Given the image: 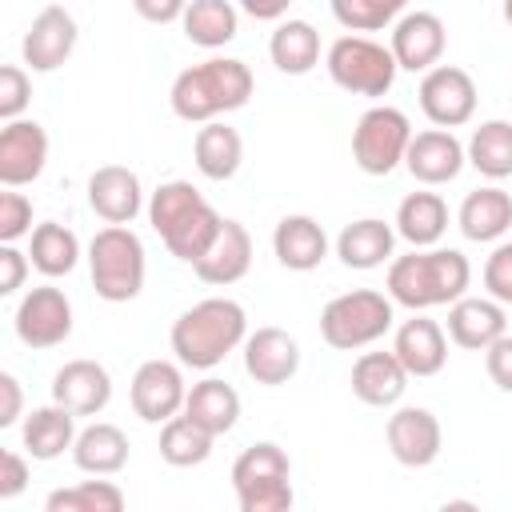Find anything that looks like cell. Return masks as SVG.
Listing matches in <instances>:
<instances>
[{
    "label": "cell",
    "mask_w": 512,
    "mask_h": 512,
    "mask_svg": "<svg viewBox=\"0 0 512 512\" xmlns=\"http://www.w3.org/2000/svg\"><path fill=\"white\" fill-rule=\"evenodd\" d=\"M384 436H388V452L404 468H428V464H436L440 444H444V432H440L436 412L432 408H420V404L396 408L388 416V424H384Z\"/></svg>",
    "instance_id": "obj_13"
},
{
    "label": "cell",
    "mask_w": 512,
    "mask_h": 512,
    "mask_svg": "<svg viewBox=\"0 0 512 512\" xmlns=\"http://www.w3.org/2000/svg\"><path fill=\"white\" fill-rule=\"evenodd\" d=\"M48 164V132L36 120H8L0 128V184L24 188Z\"/></svg>",
    "instance_id": "obj_16"
},
{
    "label": "cell",
    "mask_w": 512,
    "mask_h": 512,
    "mask_svg": "<svg viewBox=\"0 0 512 512\" xmlns=\"http://www.w3.org/2000/svg\"><path fill=\"white\" fill-rule=\"evenodd\" d=\"M20 408H24L20 380L12 372H0V428H12L20 420Z\"/></svg>",
    "instance_id": "obj_46"
},
{
    "label": "cell",
    "mask_w": 512,
    "mask_h": 512,
    "mask_svg": "<svg viewBox=\"0 0 512 512\" xmlns=\"http://www.w3.org/2000/svg\"><path fill=\"white\" fill-rule=\"evenodd\" d=\"M52 400L76 416H96L112 400V376L96 360H68L52 376Z\"/></svg>",
    "instance_id": "obj_20"
},
{
    "label": "cell",
    "mask_w": 512,
    "mask_h": 512,
    "mask_svg": "<svg viewBox=\"0 0 512 512\" xmlns=\"http://www.w3.org/2000/svg\"><path fill=\"white\" fill-rule=\"evenodd\" d=\"M256 80H252V68L236 56H212L204 64H192L184 68L176 80H172V112L188 124H208L224 112H236L248 104Z\"/></svg>",
    "instance_id": "obj_3"
},
{
    "label": "cell",
    "mask_w": 512,
    "mask_h": 512,
    "mask_svg": "<svg viewBox=\"0 0 512 512\" xmlns=\"http://www.w3.org/2000/svg\"><path fill=\"white\" fill-rule=\"evenodd\" d=\"M232 488L240 512H288L292 508V460L280 444L260 440L232 464Z\"/></svg>",
    "instance_id": "obj_7"
},
{
    "label": "cell",
    "mask_w": 512,
    "mask_h": 512,
    "mask_svg": "<svg viewBox=\"0 0 512 512\" xmlns=\"http://www.w3.org/2000/svg\"><path fill=\"white\" fill-rule=\"evenodd\" d=\"M248 336V316L236 300L228 296H208L192 308H184L172 324V352L184 368L196 372H212L216 364H224L228 352H236Z\"/></svg>",
    "instance_id": "obj_2"
},
{
    "label": "cell",
    "mask_w": 512,
    "mask_h": 512,
    "mask_svg": "<svg viewBox=\"0 0 512 512\" xmlns=\"http://www.w3.org/2000/svg\"><path fill=\"white\" fill-rule=\"evenodd\" d=\"M248 268H252V236L240 220H224L216 240L208 244V252L192 264V272L204 284H216V288H228V284L244 280Z\"/></svg>",
    "instance_id": "obj_21"
},
{
    "label": "cell",
    "mask_w": 512,
    "mask_h": 512,
    "mask_svg": "<svg viewBox=\"0 0 512 512\" xmlns=\"http://www.w3.org/2000/svg\"><path fill=\"white\" fill-rule=\"evenodd\" d=\"M148 224L160 232L164 248L184 260V264H196L208 244L216 240L224 216L188 184V180H168L152 192L148 200Z\"/></svg>",
    "instance_id": "obj_4"
},
{
    "label": "cell",
    "mask_w": 512,
    "mask_h": 512,
    "mask_svg": "<svg viewBox=\"0 0 512 512\" xmlns=\"http://www.w3.org/2000/svg\"><path fill=\"white\" fill-rule=\"evenodd\" d=\"M456 224H460V232L468 240L492 244L512 228V196L504 188H496V184L476 188V192L464 196V204L456 212Z\"/></svg>",
    "instance_id": "obj_28"
},
{
    "label": "cell",
    "mask_w": 512,
    "mask_h": 512,
    "mask_svg": "<svg viewBox=\"0 0 512 512\" xmlns=\"http://www.w3.org/2000/svg\"><path fill=\"white\" fill-rule=\"evenodd\" d=\"M192 160L200 168V176L224 184L240 172V160H244V140L236 128H228L224 120H208L196 140H192Z\"/></svg>",
    "instance_id": "obj_30"
},
{
    "label": "cell",
    "mask_w": 512,
    "mask_h": 512,
    "mask_svg": "<svg viewBox=\"0 0 512 512\" xmlns=\"http://www.w3.org/2000/svg\"><path fill=\"white\" fill-rule=\"evenodd\" d=\"M508 332V316L500 300H484V296H460L448 304V340L468 348V352H484L492 340H500Z\"/></svg>",
    "instance_id": "obj_22"
},
{
    "label": "cell",
    "mask_w": 512,
    "mask_h": 512,
    "mask_svg": "<svg viewBox=\"0 0 512 512\" xmlns=\"http://www.w3.org/2000/svg\"><path fill=\"white\" fill-rule=\"evenodd\" d=\"M392 320H396L392 296H384L376 288H352V292H340L324 304L320 336L336 352H356V348L376 344L392 328Z\"/></svg>",
    "instance_id": "obj_6"
},
{
    "label": "cell",
    "mask_w": 512,
    "mask_h": 512,
    "mask_svg": "<svg viewBox=\"0 0 512 512\" xmlns=\"http://www.w3.org/2000/svg\"><path fill=\"white\" fill-rule=\"evenodd\" d=\"M212 432L196 424L188 412H176L172 420L160 424V460L172 468H196L212 456Z\"/></svg>",
    "instance_id": "obj_34"
},
{
    "label": "cell",
    "mask_w": 512,
    "mask_h": 512,
    "mask_svg": "<svg viewBox=\"0 0 512 512\" xmlns=\"http://www.w3.org/2000/svg\"><path fill=\"white\" fill-rule=\"evenodd\" d=\"M180 28L200 48H224L228 40H236L240 16L228 0H188V8L180 16Z\"/></svg>",
    "instance_id": "obj_36"
},
{
    "label": "cell",
    "mask_w": 512,
    "mask_h": 512,
    "mask_svg": "<svg viewBox=\"0 0 512 512\" xmlns=\"http://www.w3.org/2000/svg\"><path fill=\"white\" fill-rule=\"evenodd\" d=\"M484 288L492 300L512 304V244H496L484 260Z\"/></svg>",
    "instance_id": "obj_42"
},
{
    "label": "cell",
    "mask_w": 512,
    "mask_h": 512,
    "mask_svg": "<svg viewBox=\"0 0 512 512\" xmlns=\"http://www.w3.org/2000/svg\"><path fill=\"white\" fill-rule=\"evenodd\" d=\"M128 500L112 480H80L72 488L48 492L44 508L48 512H120Z\"/></svg>",
    "instance_id": "obj_38"
},
{
    "label": "cell",
    "mask_w": 512,
    "mask_h": 512,
    "mask_svg": "<svg viewBox=\"0 0 512 512\" xmlns=\"http://www.w3.org/2000/svg\"><path fill=\"white\" fill-rule=\"evenodd\" d=\"M132 408L144 424H164L172 420L176 412H184V400H188V384H184V372L180 364L172 360H144L132 376Z\"/></svg>",
    "instance_id": "obj_12"
},
{
    "label": "cell",
    "mask_w": 512,
    "mask_h": 512,
    "mask_svg": "<svg viewBox=\"0 0 512 512\" xmlns=\"http://www.w3.org/2000/svg\"><path fill=\"white\" fill-rule=\"evenodd\" d=\"M88 208L104 224H132L144 208V188L140 176L124 164H104L88 176Z\"/></svg>",
    "instance_id": "obj_19"
},
{
    "label": "cell",
    "mask_w": 512,
    "mask_h": 512,
    "mask_svg": "<svg viewBox=\"0 0 512 512\" xmlns=\"http://www.w3.org/2000/svg\"><path fill=\"white\" fill-rule=\"evenodd\" d=\"M92 288L108 304H128L144 288V244L128 224H108L88 244Z\"/></svg>",
    "instance_id": "obj_5"
},
{
    "label": "cell",
    "mask_w": 512,
    "mask_h": 512,
    "mask_svg": "<svg viewBox=\"0 0 512 512\" xmlns=\"http://www.w3.org/2000/svg\"><path fill=\"white\" fill-rule=\"evenodd\" d=\"M392 352L408 368V376H436L444 368V360H448V336H444V328L436 320L412 312V320H404L396 328Z\"/></svg>",
    "instance_id": "obj_23"
},
{
    "label": "cell",
    "mask_w": 512,
    "mask_h": 512,
    "mask_svg": "<svg viewBox=\"0 0 512 512\" xmlns=\"http://www.w3.org/2000/svg\"><path fill=\"white\" fill-rule=\"evenodd\" d=\"M244 372L264 384V388H280L300 372V344L296 336H288L284 328H256L252 336H244Z\"/></svg>",
    "instance_id": "obj_18"
},
{
    "label": "cell",
    "mask_w": 512,
    "mask_h": 512,
    "mask_svg": "<svg viewBox=\"0 0 512 512\" xmlns=\"http://www.w3.org/2000/svg\"><path fill=\"white\" fill-rule=\"evenodd\" d=\"M504 20L512 24V0H504Z\"/></svg>",
    "instance_id": "obj_49"
},
{
    "label": "cell",
    "mask_w": 512,
    "mask_h": 512,
    "mask_svg": "<svg viewBox=\"0 0 512 512\" xmlns=\"http://www.w3.org/2000/svg\"><path fill=\"white\" fill-rule=\"evenodd\" d=\"M272 252L288 272H312L328 256V236L312 216L296 212L272 228Z\"/></svg>",
    "instance_id": "obj_25"
},
{
    "label": "cell",
    "mask_w": 512,
    "mask_h": 512,
    "mask_svg": "<svg viewBox=\"0 0 512 512\" xmlns=\"http://www.w3.org/2000/svg\"><path fill=\"white\" fill-rule=\"evenodd\" d=\"M392 248H396V228L376 220V216H364V220H352L340 228L336 236V256L344 268H356V272H368V268H380L384 260H392Z\"/></svg>",
    "instance_id": "obj_26"
},
{
    "label": "cell",
    "mask_w": 512,
    "mask_h": 512,
    "mask_svg": "<svg viewBox=\"0 0 512 512\" xmlns=\"http://www.w3.org/2000/svg\"><path fill=\"white\" fill-rule=\"evenodd\" d=\"M484 368H488V380L500 392H512V336L508 332L484 348Z\"/></svg>",
    "instance_id": "obj_43"
},
{
    "label": "cell",
    "mask_w": 512,
    "mask_h": 512,
    "mask_svg": "<svg viewBox=\"0 0 512 512\" xmlns=\"http://www.w3.org/2000/svg\"><path fill=\"white\" fill-rule=\"evenodd\" d=\"M288 4L292 0H240V12H248L252 20H280Z\"/></svg>",
    "instance_id": "obj_48"
},
{
    "label": "cell",
    "mask_w": 512,
    "mask_h": 512,
    "mask_svg": "<svg viewBox=\"0 0 512 512\" xmlns=\"http://www.w3.org/2000/svg\"><path fill=\"white\" fill-rule=\"evenodd\" d=\"M408 0H332V16L348 32H380L404 16Z\"/></svg>",
    "instance_id": "obj_39"
},
{
    "label": "cell",
    "mask_w": 512,
    "mask_h": 512,
    "mask_svg": "<svg viewBox=\"0 0 512 512\" xmlns=\"http://www.w3.org/2000/svg\"><path fill=\"white\" fill-rule=\"evenodd\" d=\"M132 8H136V16H144L148 24H172V20L184 16L188 0H132Z\"/></svg>",
    "instance_id": "obj_47"
},
{
    "label": "cell",
    "mask_w": 512,
    "mask_h": 512,
    "mask_svg": "<svg viewBox=\"0 0 512 512\" xmlns=\"http://www.w3.org/2000/svg\"><path fill=\"white\" fill-rule=\"evenodd\" d=\"M268 56L284 76H304L320 64V32L308 20H280L268 36Z\"/></svg>",
    "instance_id": "obj_32"
},
{
    "label": "cell",
    "mask_w": 512,
    "mask_h": 512,
    "mask_svg": "<svg viewBox=\"0 0 512 512\" xmlns=\"http://www.w3.org/2000/svg\"><path fill=\"white\" fill-rule=\"evenodd\" d=\"M24 276H28V256L12 244H0V296L20 292Z\"/></svg>",
    "instance_id": "obj_45"
},
{
    "label": "cell",
    "mask_w": 512,
    "mask_h": 512,
    "mask_svg": "<svg viewBox=\"0 0 512 512\" xmlns=\"http://www.w3.org/2000/svg\"><path fill=\"white\" fill-rule=\"evenodd\" d=\"M28 100H32V80H28V72L16 68V64H4V68H0V120H4V124H8V120H20V112L28 108Z\"/></svg>",
    "instance_id": "obj_41"
},
{
    "label": "cell",
    "mask_w": 512,
    "mask_h": 512,
    "mask_svg": "<svg viewBox=\"0 0 512 512\" xmlns=\"http://www.w3.org/2000/svg\"><path fill=\"white\" fill-rule=\"evenodd\" d=\"M448 232V204L436 192H408L396 208V236L412 248H432Z\"/></svg>",
    "instance_id": "obj_31"
},
{
    "label": "cell",
    "mask_w": 512,
    "mask_h": 512,
    "mask_svg": "<svg viewBox=\"0 0 512 512\" xmlns=\"http://www.w3.org/2000/svg\"><path fill=\"white\" fill-rule=\"evenodd\" d=\"M328 76L336 88L352 92V96H388L396 84V56L392 48H384L372 36H340L328 48Z\"/></svg>",
    "instance_id": "obj_8"
},
{
    "label": "cell",
    "mask_w": 512,
    "mask_h": 512,
    "mask_svg": "<svg viewBox=\"0 0 512 512\" xmlns=\"http://www.w3.org/2000/svg\"><path fill=\"white\" fill-rule=\"evenodd\" d=\"M468 164L488 176V180H508L512 176V120H484L468 144Z\"/></svg>",
    "instance_id": "obj_37"
},
{
    "label": "cell",
    "mask_w": 512,
    "mask_h": 512,
    "mask_svg": "<svg viewBox=\"0 0 512 512\" xmlns=\"http://www.w3.org/2000/svg\"><path fill=\"white\" fill-rule=\"evenodd\" d=\"M28 488V460L12 448L0 452V500H16Z\"/></svg>",
    "instance_id": "obj_44"
},
{
    "label": "cell",
    "mask_w": 512,
    "mask_h": 512,
    "mask_svg": "<svg viewBox=\"0 0 512 512\" xmlns=\"http://www.w3.org/2000/svg\"><path fill=\"white\" fill-rule=\"evenodd\" d=\"M412 144V124L400 108L376 104L356 120L352 132V160L368 176H388L396 164H404V152Z\"/></svg>",
    "instance_id": "obj_9"
},
{
    "label": "cell",
    "mask_w": 512,
    "mask_h": 512,
    "mask_svg": "<svg viewBox=\"0 0 512 512\" xmlns=\"http://www.w3.org/2000/svg\"><path fill=\"white\" fill-rule=\"evenodd\" d=\"M472 280V264L456 248H412L388 264V296L412 312H428L464 296Z\"/></svg>",
    "instance_id": "obj_1"
},
{
    "label": "cell",
    "mask_w": 512,
    "mask_h": 512,
    "mask_svg": "<svg viewBox=\"0 0 512 512\" xmlns=\"http://www.w3.org/2000/svg\"><path fill=\"white\" fill-rule=\"evenodd\" d=\"M72 460L88 476H116L128 464V436L116 424L96 420V424H88V428L76 432Z\"/></svg>",
    "instance_id": "obj_29"
},
{
    "label": "cell",
    "mask_w": 512,
    "mask_h": 512,
    "mask_svg": "<svg viewBox=\"0 0 512 512\" xmlns=\"http://www.w3.org/2000/svg\"><path fill=\"white\" fill-rule=\"evenodd\" d=\"M420 112L436 128H460L476 112V80L456 64H436L420 80Z\"/></svg>",
    "instance_id": "obj_10"
},
{
    "label": "cell",
    "mask_w": 512,
    "mask_h": 512,
    "mask_svg": "<svg viewBox=\"0 0 512 512\" xmlns=\"http://www.w3.org/2000/svg\"><path fill=\"white\" fill-rule=\"evenodd\" d=\"M28 260L40 276L56 280V276H68L80 260V240L72 228L56 224V220H44L32 228V248H28Z\"/></svg>",
    "instance_id": "obj_35"
},
{
    "label": "cell",
    "mask_w": 512,
    "mask_h": 512,
    "mask_svg": "<svg viewBox=\"0 0 512 512\" xmlns=\"http://www.w3.org/2000/svg\"><path fill=\"white\" fill-rule=\"evenodd\" d=\"M444 44H448L444 20L436 12H424V8L404 12L392 24V40H388V48H392V56H396V64L404 72H428V68H436L440 56H444Z\"/></svg>",
    "instance_id": "obj_15"
},
{
    "label": "cell",
    "mask_w": 512,
    "mask_h": 512,
    "mask_svg": "<svg viewBox=\"0 0 512 512\" xmlns=\"http://www.w3.org/2000/svg\"><path fill=\"white\" fill-rule=\"evenodd\" d=\"M76 40H80V28H76V16L60 4H48L36 12L32 28L24 32V44H20V56L32 72H56L72 52H76Z\"/></svg>",
    "instance_id": "obj_14"
},
{
    "label": "cell",
    "mask_w": 512,
    "mask_h": 512,
    "mask_svg": "<svg viewBox=\"0 0 512 512\" xmlns=\"http://www.w3.org/2000/svg\"><path fill=\"white\" fill-rule=\"evenodd\" d=\"M16 336L28 348H56L72 336V304L56 284L28 288L16 304Z\"/></svg>",
    "instance_id": "obj_11"
},
{
    "label": "cell",
    "mask_w": 512,
    "mask_h": 512,
    "mask_svg": "<svg viewBox=\"0 0 512 512\" xmlns=\"http://www.w3.org/2000/svg\"><path fill=\"white\" fill-rule=\"evenodd\" d=\"M20 440H24V452L32 460H56V456L72 452V444H76V412H68L56 400L44 408H32L24 416Z\"/></svg>",
    "instance_id": "obj_27"
},
{
    "label": "cell",
    "mask_w": 512,
    "mask_h": 512,
    "mask_svg": "<svg viewBox=\"0 0 512 512\" xmlns=\"http://www.w3.org/2000/svg\"><path fill=\"white\" fill-rule=\"evenodd\" d=\"M404 388H408V368L396 360V352H364L352 364V396L368 408L400 404Z\"/></svg>",
    "instance_id": "obj_24"
},
{
    "label": "cell",
    "mask_w": 512,
    "mask_h": 512,
    "mask_svg": "<svg viewBox=\"0 0 512 512\" xmlns=\"http://www.w3.org/2000/svg\"><path fill=\"white\" fill-rule=\"evenodd\" d=\"M468 164L464 144L452 136V128H428V132H412V144L404 152V168L412 172V180L436 188L460 176V168Z\"/></svg>",
    "instance_id": "obj_17"
},
{
    "label": "cell",
    "mask_w": 512,
    "mask_h": 512,
    "mask_svg": "<svg viewBox=\"0 0 512 512\" xmlns=\"http://www.w3.org/2000/svg\"><path fill=\"white\" fill-rule=\"evenodd\" d=\"M184 412H188L196 424H204L212 436H224V432H232L236 420H240V396H236L232 384H224V380H216V376H204L200 384L188 388Z\"/></svg>",
    "instance_id": "obj_33"
},
{
    "label": "cell",
    "mask_w": 512,
    "mask_h": 512,
    "mask_svg": "<svg viewBox=\"0 0 512 512\" xmlns=\"http://www.w3.org/2000/svg\"><path fill=\"white\" fill-rule=\"evenodd\" d=\"M20 236H32V200L8 188L0 192V244H16Z\"/></svg>",
    "instance_id": "obj_40"
}]
</instances>
